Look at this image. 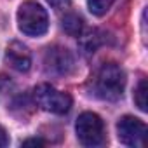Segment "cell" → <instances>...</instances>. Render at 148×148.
Listing matches in <instances>:
<instances>
[{"label":"cell","instance_id":"4","mask_svg":"<svg viewBox=\"0 0 148 148\" xmlns=\"http://www.w3.org/2000/svg\"><path fill=\"white\" fill-rule=\"evenodd\" d=\"M77 138L84 146H101L106 139L105 136V124L99 115L92 112H84L79 115L75 124Z\"/></svg>","mask_w":148,"mask_h":148},{"label":"cell","instance_id":"9","mask_svg":"<svg viewBox=\"0 0 148 148\" xmlns=\"http://www.w3.org/2000/svg\"><path fill=\"white\" fill-rule=\"evenodd\" d=\"M63 30L70 35V37H79L84 30V19L75 14V12H68L64 18H63Z\"/></svg>","mask_w":148,"mask_h":148},{"label":"cell","instance_id":"12","mask_svg":"<svg viewBox=\"0 0 148 148\" xmlns=\"http://www.w3.org/2000/svg\"><path fill=\"white\" fill-rule=\"evenodd\" d=\"M47 4H49L52 9H56V11H64V9L70 7L71 0H47Z\"/></svg>","mask_w":148,"mask_h":148},{"label":"cell","instance_id":"3","mask_svg":"<svg viewBox=\"0 0 148 148\" xmlns=\"http://www.w3.org/2000/svg\"><path fill=\"white\" fill-rule=\"evenodd\" d=\"M33 99L38 108L49 113H56V115H64L71 108V96L68 92L58 91L56 87L49 84L37 86L33 91Z\"/></svg>","mask_w":148,"mask_h":148},{"label":"cell","instance_id":"2","mask_svg":"<svg viewBox=\"0 0 148 148\" xmlns=\"http://www.w3.org/2000/svg\"><path fill=\"white\" fill-rule=\"evenodd\" d=\"M18 26L25 35L30 37L44 35L49 28V18L45 9L33 0L23 2L18 9Z\"/></svg>","mask_w":148,"mask_h":148},{"label":"cell","instance_id":"8","mask_svg":"<svg viewBox=\"0 0 148 148\" xmlns=\"http://www.w3.org/2000/svg\"><path fill=\"white\" fill-rule=\"evenodd\" d=\"M80 37V40H79V45H80V49H82V52L84 54H92L99 45H101V33L98 32V30H89V32H86L84 35L80 33L79 35Z\"/></svg>","mask_w":148,"mask_h":148},{"label":"cell","instance_id":"6","mask_svg":"<svg viewBox=\"0 0 148 148\" xmlns=\"http://www.w3.org/2000/svg\"><path fill=\"white\" fill-rule=\"evenodd\" d=\"M44 64L45 70L52 75H68L73 70V56L70 54L68 49L61 45H54L45 51Z\"/></svg>","mask_w":148,"mask_h":148},{"label":"cell","instance_id":"13","mask_svg":"<svg viewBox=\"0 0 148 148\" xmlns=\"http://www.w3.org/2000/svg\"><path fill=\"white\" fill-rule=\"evenodd\" d=\"M44 145H45V141L40 138H32V139L23 141V146H44Z\"/></svg>","mask_w":148,"mask_h":148},{"label":"cell","instance_id":"7","mask_svg":"<svg viewBox=\"0 0 148 148\" xmlns=\"http://www.w3.org/2000/svg\"><path fill=\"white\" fill-rule=\"evenodd\" d=\"M5 61L12 70L25 73L32 66V54H30L28 47L23 45L21 42H11L7 47V52H5Z\"/></svg>","mask_w":148,"mask_h":148},{"label":"cell","instance_id":"5","mask_svg":"<svg viewBox=\"0 0 148 148\" xmlns=\"http://www.w3.org/2000/svg\"><path fill=\"white\" fill-rule=\"evenodd\" d=\"M117 132H119V139L120 143H124L125 146H132V148H141L145 146L146 141V124L136 117L125 115L119 120L117 124Z\"/></svg>","mask_w":148,"mask_h":148},{"label":"cell","instance_id":"11","mask_svg":"<svg viewBox=\"0 0 148 148\" xmlns=\"http://www.w3.org/2000/svg\"><path fill=\"white\" fill-rule=\"evenodd\" d=\"M113 4L115 0H87V7L94 16H105Z\"/></svg>","mask_w":148,"mask_h":148},{"label":"cell","instance_id":"14","mask_svg":"<svg viewBox=\"0 0 148 148\" xmlns=\"http://www.w3.org/2000/svg\"><path fill=\"white\" fill-rule=\"evenodd\" d=\"M7 145H9V136H7L5 129L0 125V148H4V146H7Z\"/></svg>","mask_w":148,"mask_h":148},{"label":"cell","instance_id":"1","mask_svg":"<svg viewBox=\"0 0 148 148\" xmlns=\"http://www.w3.org/2000/svg\"><path fill=\"white\" fill-rule=\"evenodd\" d=\"M125 87V73L117 63H105L94 77V92L105 101H117L122 98Z\"/></svg>","mask_w":148,"mask_h":148},{"label":"cell","instance_id":"10","mask_svg":"<svg viewBox=\"0 0 148 148\" xmlns=\"http://www.w3.org/2000/svg\"><path fill=\"white\" fill-rule=\"evenodd\" d=\"M148 84H146V79H141L136 91H134V103L138 105V108L141 112H146L148 110Z\"/></svg>","mask_w":148,"mask_h":148}]
</instances>
